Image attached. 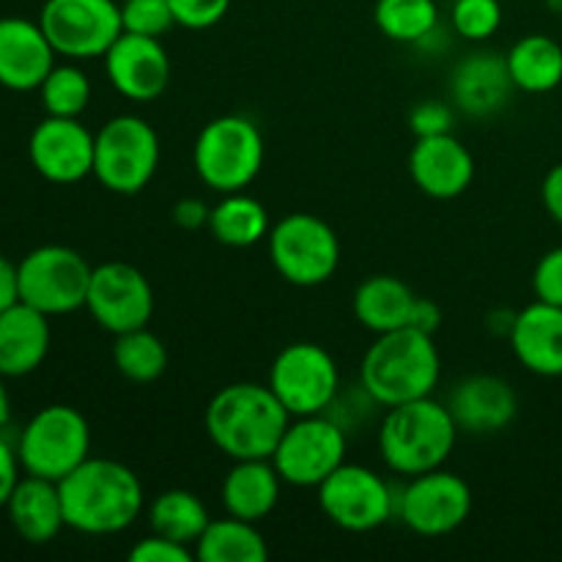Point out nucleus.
Masks as SVG:
<instances>
[{"label": "nucleus", "mask_w": 562, "mask_h": 562, "mask_svg": "<svg viewBox=\"0 0 562 562\" xmlns=\"http://www.w3.org/2000/svg\"><path fill=\"white\" fill-rule=\"evenodd\" d=\"M66 527L82 536H115L143 514V483L126 464L88 456L58 481Z\"/></svg>", "instance_id": "1"}, {"label": "nucleus", "mask_w": 562, "mask_h": 562, "mask_svg": "<svg viewBox=\"0 0 562 562\" xmlns=\"http://www.w3.org/2000/svg\"><path fill=\"white\" fill-rule=\"evenodd\" d=\"M291 423L269 384L236 382L212 395L203 415L209 439L231 461L272 459Z\"/></svg>", "instance_id": "2"}, {"label": "nucleus", "mask_w": 562, "mask_h": 562, "mask_svg": "<svg viewBox=\"0 0 562 562\" xmlns=\"http://www.w3.org/2000/svg\"><path fill=\"white\" fill-rule=\"evenodd\" d=\"M442 376L434 335L415 327L376 335L360 366V387L373 404L398 406L428 398Z\"/></svg>", "instance_id": "3"}, {"label": "nucleus", "mask_w": 562, "mask_h": 562, "mask_svg": "<svg viewBox=\"0 0 562 562\" xmlns=\"http://www.w3.org/2000/svg\"><path fill=\"white\" fill-rule=\"evenodd\" d=\"M459 434L448 406L428 395L390 406L379 428V453L395 475L415 477L445 467L459 442Z\"/></svg>", "instance_id": "4"}, {"label": "nucleus", "mask_w": 562, "mask_h": 562, "mask_svg": "<svg viewBox=\"0 0 562 562\" xmlns=\"http://www.w3.org/2000/svg\"><path fill=\"white\" fill-rule=\"evenodd\" d=\"M192 162L201 181L220 195L241 192L263 168V135L247 115H220L198 135Z\"/></svg>", "instance_id": "5"}, {"label": "nucleus", "mask_w": 562, "mask_h": 562, "mask_svg": "<svg viewBox=\"0 0 562 562\" xmlns=\"http://www.w3.org/2000/svg\"><path fill=\"white\" fill-rule=\"evenodd\" d=\"M16 456L25 475L58 483L91 456V426L75 406H44L20 431Z\"/></svg>", "instance_id": "6"}, {"label": "nucleus", "mask_w": 562, "mask_h": 562, "mask_svg": "<svg viewBox=\"0 0 562 562\" xmlns=\"http://www.w3.org/2000/svg\"><path fill=\"white\" fill-rule=\"evenodd\" d=\"M159 168V135L140 115H115L97 132L93 176L115 195L146 190Z\"/></svg>", "instance_id": "7"}, {"label": "nucleus", "mask_w": 562, "mask_h": 562, "mask_svg": "<svg viewBox=\"0 0 562 562\" xmlns=\"http://www.w3.org/2000/svg\"><path fill=\"white\" fill-rule=\"evenodd\" d=\"M269 258L283 280L302 289L327 283L340 263L338 234L327 220L294 212L269 228Z\"/></svg>", "instance_id": "8"}, {"label": "nucleus", "mask_w": 562, "mask_h": 562, "mask_svg": "<svg viewBox=\"0 0 562 562\" xmlns=\"http://www.w3.org/2000/svg\"><path fill=\"white\" fill-rule=\"evenodd\" d=\"M16 274L20 302L53 318L86 307L93 267L71 247L44 245L16 263Z\"/></svg>", "instance_id": "9"}, {"label": "nucleus", "mask_w": 562, "mask_h": 562, "mask_svg": "<svg viewBox=\"0 0 562 562\" xmlns=\"http://www.w3.org/2000/svg\"><path fill=\"white\" fill-rule=\"evenodd\" d=\"M269 387L291 417L322 415L338 398V362L324 346L296 340L274 357L269 368Z\"/></svg>", "instance_id": "10"}, {"label": "nucleus", "mask_w": 562, "mask_h": 562, "mask_svg": "<svg viewBox=\"0 0 562 562\" xmlns=\"http://www.w3.org/2000/svg\"><path fill=\"white\" fill-rule=\"evenodd\" d=\"M346 428L322 415H305L289 423L272 453L283 483L296 488H318L346 461Z\"/></svg>", "instance_id": "11"}, {"label": "nucleus", "mask_w": 562, "mask_h": 562, "mask_svg": "<svg viewBox=\"0 0 562 562\" xmlns=\"http://www.w3.org/2000/svg\"><path fill=\"white\" fill-rule=\"evenodd\" d=\"M38 25L55 53L71 60L104 58L124 33L121 3L115 0H44Z\"/></svg>", "instance_id": "12"}, {"label": "nucleus", "mask_w": 562, "mask_h": 562, "mask_svg": "<svg viewBox=\"0 0 562 562\" xmlns=\"http://www.w3.org/2000/svg\"><path fill=\"white\" fill-rule=\"evenodd\" d=\"M398 497L379 472L362 464H340L318 486V508L340 530L371 532L395 516Z\"/></svg>", "instance_id": "13"}, {"label": "nucleus", "mask_w": 562, "mask_h": 562, "mask_svg": "<svg viewBox=\"0 0 562 562\" xmlns=\"http://www.w3.org/2000/svg\"><path fill=\"white\" fill-rule=\"evenodd\" d=\"M472 514V492L456 472L431 470L415 475L398 494L395 516L423 538L450 536Z\"/></svg>", "instance_id": "14"}, {"label": "nucleus", "mask_w": 562, "mask_h": 562, "mask_svg": "<svg viewBox=\"0 0 562 562\" xmlns=\"http://www.w3.org/2000/svg\"><path fill=\"white\" fill-rule=\"evenodd\" d=\"M88 313L110 335L148 327L154 316V289L146 274L126 261L93 267L88 285Z\"/></svg>", "instance_id": "15"}, {"label": "nucleus", "mask_w": 562, "mask_h": 562, "mask_svg": "<svg viewBox=\"0 0 562 562\" xmlns=\"http://www.w3.org/2000/svg\"><path fill=\"white\" fill-rule=\"evenodd\" d=\"M93 143L97 135L80 119L47 115L38 121L27 140L33 170L53 184H77L93 176Z\"/></svg>", "instance_id": "16"}, {"label": "nucleus", "mask_w": 562, "mask_h": 562, "mask_svg": "<svg viewBox=\"0 0 562 562\" xmlns=\"http://www.w3.org/2000/svg\"><path fill=\"white\" fill-rule=\"evenodd\" d=\"M104 71L124 99L154 102L168 88L173 66L159 38L124 31L104 53Z\"/></svg>", "instance_id": "17"}, {"label": "nucleus", "mask_w": 562, "mask_h": 562, "mask_svg": "<svg viewBox=\"0 0 562 562\" xmlns=\"http://www.w3.org/2000/svg\"><path fill=\"white\" fill-rule=\"evenodd\" d=\"M55 47L38 22L0 16V86L9 91H38L55 66Z\"/></svg>", "instance_id": "18"}, {"label": "nucleus", "mask_w": 562, "mask_h": 562, "mask_svg": "<svg viewBox=\"0 0 562 562\" xmlns=\"http://www.w3.org/2000/svg\"><path fill=\"white\" fill-rule=\"evenodd\" d=\"M409 173L428 198L453 201L470 190L472 179H475V159L453 132L417 137L409 154Z\"/></svg>", "instance_id": "19"}, {"label": "nucleus", "mask_w": 562, "mask_h": 562, "mask_svg": "<svg viewBox=\"0 0 562 562\" xmlns=\"http://www.w3.org/2000/svg\"><path fill=\"white\" fill-rule=\"evenodd\" d=\"M448 409L464 434H497L514 423L519 398L503 376L475 373L456 384Z\"/></svg>", "instance_id": "20"}, {"label": "nucleus", "mask_w": 562, "mask_h": 562, "mask_svg": "<svg viewBox=\"0 0 562 562\" xmlns=\"http://www.w3.org/2000/svg\"><path fill=\"white\" fill-rule=\"evenodd\" d=\"M514 88L505 55L488 49L467 55L450 75V97L472 119H488L503 110Z\"/></svg>", "instance_id": "21"}, {"label": "nucleus", "mask_w": 562, "mask_h": 562, "mask_svg": "<svg viewBox=\"0 0 562 562\" xmlns=\"http://www.w3.org/2000/svg\"><path fill=\"white\" fill-rule=\"evenodd\" d=\"M516 360L538 376H562V307L536 300L516 313L510 329Z\"/></svg>", "instance_id": "22"}, {"label": "nucleus", "mask_w": 562, "mask_h": 562, "mask_svg": "<svg viewBox=\"0 0 562 562\" xmlns=\"http://www.w3.org/2000/svg\"><path fill=\"white\" fill-rule=\"evenodd\" d=\"M53 329L49 316L36 307L16 302L0 313V373L5 379H22L38 371L47 360Z\"/></svg>", "instance_id": "23"}, {"label": "nucleus", "mask_w": 562, "mask_h": 562, "mask_svg": "<svg viewBox=\"0 0 562 562\" xmlns=\"http://www.w3.org/2000/svg\"><path fill=\"white\" fill-rule=\"evenodd\" d=\"M5 510H9V521L16 536L31 547H44V543L55 541L66 527L60 488L47 477H20L5 503Z\"/></svg>", "instance_id": "24"}, {"label": "nucleus", "mask_w": 562, "mask_h": 562, "mask_svg": "<svg viewBox=\"0 0 562 562\" xmlns=\"http://www.w3.org/2000/svg\"><path fill=\"white\" fill-rule=\"evenodd\" d=\"M280 488H283V477L272 459L234 461L223 481V505L228 516L258 525L278 508Z\"/></svg>", "instance_id": "25"}, {"label": "nucleus", "mask_w": 562, "mask_h": 562, "mask_svg": "<svg viewBox=\"0 0 562 562\" xmlns=\"http://www.w3.org/2000/svg\"><path fill=\"white\" fill-rule=\"evenodd\" d=\"M417 294L393 274H373L355 291V316L371 333L384 335L412 327Z\"/></svg>", "instance_id": "26"}, {"label": "nucleus", "mask_w": 562, "mask_h": 562, "mask_svg": "<svg viewBox=\"0 0 562 562\" xmlns=\"http://www.w3.org/2000/svg\"><path fill=\"white\" fill-rule=\"evenodd\" d=\"M510 80L519 91L549 93L562 82V47L543 33L519 38L505 55Z\"/></svg>", "instance_id": "27"}, {"label": "nucleus", "mask_w": 562, "mask_h": 562, "mask_svg": "<svg viewBox=\"0 0 562 562\" xmlns=\"http://www.w3.org/2000/svg\"><path fill=\"white\" fill-rule=\"evenodd\" d=\"M269 214L261 201L245 192H225L209 214V234L225 247H252L269 236Z\"/></svg>", "instance_id": "28"}, {"label": "nucleus", "mask_w": 562, "mask_h": 562, "mask_svg": "<svg viewBox=\"0 0 562 562\" xmlns=\"http://www.w3.org/2000/svg\"><path fill=\"white\" fill-rule=\"evenodd\" d=\"M209 521H212V516H209L203 499L187 488H168V492L157 494L151 508H148L151 532L176 543H184V547H195L201 541Z\"/></svg>", "instance_id": "29"}, {"label": "nucleus", "mask_w": 562, "mask_h": 562, "mask_svg": "<svg viewBox=\"0 0 562 562\" xmlns=\"http://www.w3.org/2000/svg\"><path fill=\"white\" fill-rule=\"evenodd\" d=\"M195 558L201 562H267L269 547L256 521L228 516L209 521L206 532L195 543Z\"/></svg>", "instance_id": "30"}, {"label": "nucleus", "mask_w": 562, "mask_h": 562, "mask_svg": "<svg viewBox=\"0 0 562 562\" xmlns=\"http://www.w3.org/2000/svg\"><path fill=\"white\" fill-rule=\"evenodd\" d=\"M113 366L130 382L151 384L168 368V346L148 327L130 329V333L115 335Z\"/></svg>", "instance_id": "31"}, {"label": "nucleus", "mask_w": 562, "mask_h": 562, "mask_svg": "<svg viewBox=\"0 0 562 562\" xmlns=\"http://www.w3.org/2000/svg\"><path fill=\"white\" fill-rule=\"evenodd\" d=\"M373 22L398 44H420L439 27L437 0H376Z\"/></svg>", "instance_id": "32"}, {"label": "nucleus", "mask_w": 562, "mask_h": 562, "mask_svg": "<svg viewBox=\"0 0 562 562\" xmlns=\"http://www.w3.org/2000/svg\"><path fill=\"white\" fill-rule=\"evenodd\" d=\"M38 97H42V108L47 115L80 119L91 104V80L80 66L55 64L49 75L44 77Z\"/></svg>", "instance_id": "33"}, {"label": "nucleus", "mask_w": 562, "mask_h": 562, "mask_svg": "<svg viewBox=\"0 0 562 562\" xmlns=\"http://www.w3.org/2000/svg\"><path fill=\"white\" fill-rule=\"evenodd\" d=\"M450 20L459 36L467 42H486L503 25V3L499 0H456Z\"/></svg>", "instance_id": "34"}, {"label": "nucleus", "mask_w": 562, "mask_h": 562, "mask_svg": "<svg viewBox=\"0 0 562 562\" xmlns=\"http://www.w3.org/2000/svg\"><path fill=\"white\" fill-rule=\"evenodd\" d=\"M121 22L126 33L140 36H165L176 25L170 0H124L121 3Z\"/></svg>", "instance_id": "35"}, {"label": "nucleus", "mask_w": 562, "mask_h": 562, "mask_svg": "<svg viewBox=\"0 0 562 562\" xmlns=\"http://www.w3.org/2000/svg\"><path fill=\"white\" fill-rule=\"evenodd\" d=\"M176 25L187 31H206L214 27L231 9V0H170Z\"/></svg>", "instance_id": "36"}, {"label": "nucleus", "mask_w": 562, "mask_h": 562, "mask_svg": "<svg viewBox=\"0 0 562 562\" xmlns=\"http://www.w3.org/2000/svg\"><path fill=\"white\" fill-rule=\"evenodd\" d=\"M409 130L417 137L448 135L453 132V110L437 99H426V102L415 104V110L409 113Z\"/></svg>", "instance_id": "37"}, {"label": "nucleus", "mask_w": 562, "mask_h": 562, "mask_svg": "<svg viewBox=\"0 0 562 562\" xmlns=\"http://www.w3.org/2000/svg\"><path fill=\"white\" fill-rule=\"evenodd\" d=\"M532 291L541 302L562 307V247L549 250L532 272Z\"/></svg>", "instance_id": "38"}, {"label": "nucleus", "mask_w": 562, "mask_h": 562, "mask_svg": "<svg viewBox=\"0 0 562 562\" xmlns=\"http://www.w3.org/2000/svg\"><path fill=\"white\" fill-rule=\"evenodd\" d=\"M192 558H195V552L190 547L170 541L165 536H157V532H151L148 538H140L130 549L132 562H190Z\"/></svg>", "instance_id": "39"}, {"label": "nucleus", "mask_w": 562, "mask_h": 562, "mask_svg": "<svg viewBox=\"0 0 562 562\" xmlns=\"http://www.w3.org/2000/svg\"><path fill=\"white\" fill-rule=\"evenodd\" d=\"M20 472L22 464L20 456H16V445H11L9 439L3 437V431H0V508H5L11 492H14L16 483H20Z\"/></svg>", "instance_id": "40"}, {"label": "nucleus", "mask_w": 562, "mask_h": 562, "mask_svg": "<svg viewBox=\"0 0 562 562\" xmlns=\"http://www.w3.org/2000/svg\"><path fill=\"white\" fill-rule=\"evenodd\" d=\"M209 214H212V206H206L201 198H181V201H176L173 209H170L173 223L184 231L209 228Z\"/></svg>", "instance_id": "41"}, {"label": "nucleus", "mask_w": 562, "mask_h": 562, "mask_svg": "<svg viewBox=\"0 0 562 562\" xmlns=\"http://www.w3.org/2000/svg\"><path fill=\"white\" fill-rule=\"evenodd\" d=\"M541 198L549 217L562 225V165H554V168L547 173V179H543V187H541Z\"/></svg>", "instance_id": "42"}, {"label": "nucleus", "mask_w": 562, "mask_h": 562, "mask_svg": "<svg viewBox=\"0 0 562 562\" xmlns=\"http://www.w3.org/2000/svg\"><path fill=\"white\" fill-rule=\"evenodd\" d=\"M16 302H20V274H16V263L0 256V313L9 311Z\"/></svg>", "instance_id": "43"}, {"label": "nucleus", "mask_w": 562, "mask_h": 562, "mask_svg": "<svg viewBox=\"0 0 562 562\" xmlns=\"http://www.w3.org/2000/svg\"><path fill=\"white\" fill-rule=\"evenodd\" d=\"M442 324V311L434 300H426V296H417L415 313H412V327L420 329V333L434 335Z\"/></svg>", "instance_id": "44"}, {"label": "nucleus", "mask_w": 562, "mask_h": 562, "mask_svg": "<svg viewBox=\"0 0 562 562\" xmlns=\"http://www.w3.org/2000/svg\"><path fill=\"white\" fill-rule=\"evenodd\" d=\"M3 373H0V431L5 428V423H9L11 417V398H9V390H5V382H3Z\"/></svg>", "instance_id": "45"}, {"label": "nucleus", "mask_w": 562, "mask_h": 562, "mask_svg": "<svg viewBox=\"0 0 562 562\" xmlns=\"http://www.w3.org/2000/svg\"><path fill=\"white\" fill-rule=\"evenodd\" d=\"M560 16H562V3H560Z\"/></svg>", "instance_id": "46"}]
</instances>
